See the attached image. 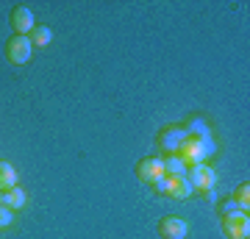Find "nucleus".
<instances>
[{"label": "nucleus", "instance_id": "nucleus-14", "mask_svg": "<svg viewBox=\"0 0 250 239\" xmlns=\"http://www.w3.org/2000/svg\"><path fill=\"white\" fill-rule=\"evenodd\" d=\"M11 222H14V212L9 206H0V228H9Z\"/></svg>", "mask_w": 250, "mask_h": 239}, {"label": "nucleus", "instance_id": "nucleus-5", "mask_svg": "<svg viewBox=\"0 0 250 239\" xmlns=\"http://www.w3.org/2000/svg\"><path fill=\"white\" fill-rule=\"evenodd\" d=\"M31 53H34V44H31V39H28V36L14 34L9 42H6V59H9L11 64L31 62Z\"/></svg>", "mask_w": 250, "mask_h": 239}, {"label": "nucleus", "instance_id": "nucleus-3", "mask_svg": "<svg viewBox=\"0 0 250 239\" xmlns=\"http://www.w3.org/2000/svg\"><path fill=\"white\" fill-rule=\"evenodd\" d=\"M187 136H189V133H187L184 125H164V128L159 131V139H156V142H159V148L167 153V156H175Z\"/></svg>", "mask_w": 250, "mask_h": 239}, {"label": "nucleus", "instance_id": "nucleus-9", "mask_svg": "<svg viewBox=\"0 0 250 239\" xmlns=\"http://www.w3.org/2000/svg\"><path fill=\"white\" fill-rule=\"evenodd\" d=\"M11 25H14V31L20 36H28L36 28L34 11L28 9V6H14V11H11Z\"/></svg>", "mask_w": 250, "mask_h": 239}, {"label": "nucleus", "instance_id": "nucleus-13", "mask_svg": "<svg viewBox=\"0 0 250 239\" xmlns=\"http://www.w3.org/2000/svg\"><path fill=\"white\" fill-rule=\"evenodd\" d=\"M233 203L239 206V212H248V209H250V184H248V181L233 189Z\"/></svg>", "mask_w": 250, "mask_h": 239}, {"label": "nucleus", "instance_id": "nucleus-12", "mask_svg": "<svg viewBox=\"0 0 250 239\" xmlns=\"http://www.w3.org/2000/svg\"><path fill=\"white\" fill-rule=\"evenodd\" d=\"M28 39H31V44L34 47H47L50 44V39H53V31L47 25H36L31 34H28Z\"/></svg>", "mask_w": 250, "mask_h": 239}, {"label": "nucleus", "instance_id": "nucleus-10", "mask_svg": "<svg viewBox=\"0 0 250 239\" xmlns=\"http://www.w3.org/2000/svg\"><path fill=\"white\" fill-rule=\"evenodd\" d=\"M14 186H17V170H14V164L0 161V192L14 189Z\"/></svg>", "mask_w": 250, "mask_h": 239}, {"label": "nucleus", "instance_id": "nucleus-6", "mask_svg": "<svg viewBox=\"0 0 250 239\" xmlns=\"http://www.w3.org/2000/svg\"><path fill=\"white\" fill-rule=\"evenodd\" d=\"M187 178L189 184H192V189H200V192H208V189H214V170L208 167V164H195V167L187 170Z\"/></svg>", "mask_w": 250, "mask_h": 239}, {"label": "nucleus", "instance_id": "nucleus-1", "mask_svg": "<svg viewBox=\"0 0 250 239\" xmlns=\"http://www.w3.org/2000/svg\"><path fill=\"white\" fill-rule=\"evenodd\" d=\"M211 148H214L211 142H203V139H197V136H187L175 156H178L187 167H195V164H206V159L214 153Z\"/></svg>", "mask_w": 250, "mask_h": 239}, {"label": "nucleus", "instance_id": "nucleus-7", "mask_svg": "<svg viewBox=\"0 0 250 239\" xmlns=\"http://www.w3.org/2000/svg\"><path fill=\"white\" fill-rule=\"evenodd\" d=\"M159 234H161V239H187L189 225H187L184 217H178V214H167V217H161V222H159Z\"/></svg>", "mask_w": 250, "mask_h": 239}, {"label": "nucleus", "instance_id": "nucleus-15", "mask_svg": "<svg viewBox=\"0 0 250 239\" xmlns=\"http://www.w3.org/2000/svg\"><path fill=\"white\" fill-rule=\"evenodd\" d=\"M236 209H239V206L233 203V197L231 200H225V203H220V214H223V217L225 214H231V212H236Z\"/></svg>", "mask_w": 250, "mask_h": 239}, {"label": "nucleus", "instance_id": "nucleus-2", "mask_svg": "<svg viewBox=\"0 0 250 239\" xmlns=\"http://www.w3.org/2000/svg\"><path fill=\"white\" fill-rule=\"evenodd\" d=\"M153 189H156V192H161V195H167V197H178V200H187V197L195 192L187 175H184V178L164 175V178H159V181L153 184Z\"/></svg>", "mask_w": 250, "mask_h": 239}, {"label": "nucleus", "instance_id": "nucleus-8", "mask_svg": "<svg viewBox=\"0 0 250 239\" xmlns=\"http://www.w3.org/2000/svg\"><path fill=\"white\" fill-rule=\"evenodd\" d=\"M136 175H139V181L153 186L159 178H164V161L159 156H147V159H142L136 164Z\"/></svg>", "mask_w": 250, "mask_h": 239}, {"label": "nucleus", "instance_id": "nucleus-11", "mask_svg": "<svg viewBox=\"0 0 250 239\" xmlns=\"http://www.w3.org/2000/svg\"><path fill=\"white\" fill-rule=\"evenodd\" d=\"M164 175H170V178H184L187 175V164H184V161L178 159V156H164Z\"/></svg>", "mask_w": 250, "mask_h": 239}, {"label": "nucleus", "instance_id": "nucleus-4", "mask_svg": "<svg viewBox=\"0 0 250 239\" xmlns=\"http://www.w3.org/2000/svg\"><path fill=\"white\" fill-rule=\"evenodd\" d=\"M223 231L228 234V239H248L250 237V217L248 212H231L223 217Z\"/></svg>", "mask_w": 250, "mask_h": 239}]
</instances>
